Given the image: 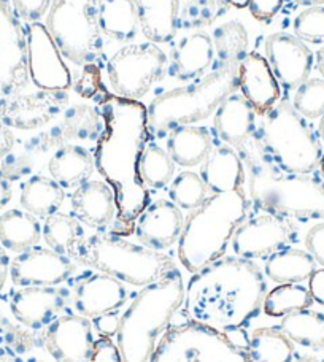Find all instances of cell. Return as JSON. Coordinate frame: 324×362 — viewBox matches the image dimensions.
Returning a JSON list of instances; mask_svg holds the SVG:
<instances>
[{"label": "cell", "instance_id": "32", "mask_svg": "<svg viewBox=\"0 0 324 362\" xmlns=\"http://www.w3.org/2000/svg\"><path fill=\"white\" fill-rule=\"evenodd\" d=\"M42 238V224L25 210L11 209L0 215V245L13 253L37 247Z\"/></svg>", "mask_w": 324, "mask_h": 362}, {"label": "cell", "instance_id": "59", "mask_svg": "<svg viewBox=\"0 0 324 362\" xmlns=\"http://www.w3.org/2000/svg\"><path fill=\"white\" fill-rule=\"evenodd\" d=\"M318 135L320 139L324 141V115L320 118V122H318Z\"/></svg>", "mask_w": 324, "mask_h": 362}, {"label": "cell", "instance_id": "23", "mask_svg": "<svg viewBox=\"0 0 324 362\" xmlns=\"http://www.w3.org/2000/svg\"><path fill=\"white\" fill-rule=\"evenodd\" d=\"M238 89L259 116L267 113L282 97L280 83L269 61L258 51L246 54L238 66Z\"/></svg>", "mask_w": 324, "mask_h": 362}, {"label": "cell", "instance_id": "61", "mask_svg": "<svg viewBox=\"0 0 324 362\" xmlns=\"http://www.w3.org/2000/svg\"><path fill=\"white\" fill-rule=\"evenodd\" d=\"M34 362H45V361H34Z\"/></svg>", "mask_w": 324, "mask_h": 362}, {"label": "cell", "instance_id": "49", "mask_svg": "<svg viewBox=\"0 0 324 362\" xmlns=\"http://www.w3.org/2000/svg\"><path fill=\"white\" fill-rule=\"evenodd\" d=\"M93 325L99 335H103V337H115L120 329V315L118 312L100 315L97 318H93Z\"/></svg>", "mask_w": 324, "mask_h": 362}, {"label": "cell", "instance_id": "1", "mask_svg": "<svg viewBox=\"0 0 324 362\" xmlns=\"http://www.w3.org/2000/svg\"><path fill=\"white\" fill-rule=\"evenodd\" d=\"M100 115L103 131L96 144L94 164L115 192L118 213L112 234L131 235L150 204V191L140 178V158L150 139L148 110L140 100L107 94Z\"/></svg>", "mask_w": 324, "mask_h": 362}, {"label": "cell", "instance_id": "34", "mask_svg": "<svg viewBox=\"0 0 324 362\" xmlns=\"http://www.w3.org/2000/svg\"><path fill=\"white\" fill-rule=\"evenodd\" d=\"M66 200V191L53 178L34 175L21 186V202L25 211L37 218H48L59 209Z\"/></svg>", "mask_w": 324, "mask_h": 362}, {"label": "cell", "instance_id": "28", "mask_svg": "<svg viewBox=\"0 0 324 362\" xmlns=\"http://www.w3.org/2000/svg\"><path fill=\"white\" fill-rule=\"evenodd\" d=\"M140 29L153 43L172 42L178 30L180 0H134Z\"/></svg>", "mask_w": 324, "mask_h": 362}, {"label": "cell", "instance_id": "20", "mask_svg": "<svg viewBox=\"0 0 324 362\" xmlns=\"http://www.w3.org/2000/svg\"><path fill=\"white\" fill-rule=\"evenodd\" d=\"M103 131L100 112L86 103L67 107L53 126L30 141L34 150L47 151L74 140H97Z\"/></svg>", "mask_w": 324, "mask_h": 362}, {"label": "cell", "instance_id": "7", "mask_svg": "<svg viewBox=\"0 0 324 362\" xmlns=\"http://www.w3.org/2000/svg\"><path fill=\"white\" fill-rule=\"evenodd\" d=\"M74 261L132 286H146L178 272L170 256L115 234L89 235L75 251Z\"/></svg>", "mask_w": 324, "mask_h": 362}, {"label": "cell", "instance_id": "46", "mask_svg": "<svg viewBox=\"0 0 324 362\" xmlns=\"http://www.w3.org/2000/svg\"><path fill=\"white\" fill-rule=\"evenodd\" d=\"M91 362H122L118 345L113 344L112 337L99 335V339L94 340L93 358H91Z\"/></svg>", "mask_w": 324, "mask_h": 362}, {"label": "cell", "instance_id": "24", "mask_svg": "<svg viewBox=\"0 0 324 362\" xmlns=\"http://www.w3.org/2000/svg\"><path fill=\"white\" fill-rule=\"evenodd\" d=\"M74 216L88 228L102 229L116 221L115 192L107 183L99 180L84 181L70 197Z\"/></svg>", "mask_w": 324, "mask_h": 362}, {"label": "cell", "instance_id": "47", "mask_svg": "<svg viewBox=\"0 0 324 362\" xmlns=\"http://www.w3.org/2000/svg\"><path fill=\"white\" fill-rule=\"evenodd\" d=\"M306 248L315 261L324 267V223L315 224L306 235Z\"/></svg>", "mask_w": 324, "mask_h": 362}, {"label": "cell", "instance_id": "5", "mask_svg": "<svg viewBox=\"0 0 324 362\" xmlns=\"http://www.w3.org/2000/svg\"><path fill=\"white\" fill-rule=\"evenodd\" d=\"M248 215L245 189L212 194L185 219L178 238V259L183 267L197 274L223 257L236 229Z\"/></svg>", "mask_w": 324, "mask_h": 362}, {"label": "cell", "instance_id": "13", "mask_svg": "<svg viewBox=\"0 0 324 362\" xmlns=\"http://www.w3.org/2000/svg\"><path fill=\"white\" fill-rule=\"evenodd\" d=\"M29 83L28 38L11 0H0V99L21 93Z\"/></svg>", "mask_w": 324, "mask_h": 362}, {"label": "cell", "instance_id": "53", "mask_svg": "<svg viewBox=\"0 0 324 362\" xmlns=\"http://www.w3.org/2000/svg\"><path fill=\"white\" fill-rule=\"evenodd\" d=\"M11 185H10V180H6V177L0 170V210L4 209V206L10 202L11 200Z\"/></svg>", "mask_w": 324, "mask_h": 362}, {"label": "cell", "instance_id": "55", "mask_svg": "<svg viewBox=\"0 0 324 362\" xmlns=\"http://www.w3.org/2000/svg\"><path fill=\"white\" fill-rule=\"evenodd\" d=\"M316 67H318L320 74L324 78V47L321 49H318V53H316Z\"/></svg>", "mask_w": 324, "mask_h": 362}, {"label": "cell", "instance_id": "22", "mask_svg": "<svg viewBox=\"0 0 324 362\" xmlns=\"http://www.w3.org/2000/svg\"><path fill=\"white\" fill-rule=\"evenodd\" d=\"M185 218L180 206L172 200L159 199L148 204L134 226V234L145 247L164 251L178 242Z\"/></svg>", "mask_w": 324, "mask_h": 362}, {"label": "cell", "instance_id": "41", "mask_svg": "<svg viewBox=\"0 0 324 362\" xmlns=\"http://www.w3.org/2000/svg\"><path fill=\"white\" fill-rule=\"evenodd\" d=\"M209 187L202 177L196 172H181L175 177L168 187V196L172 202L180 209L192 211L202 205L209 197Z\"/></svg>", "mask_w": 324, "mask_h": 362}, {"label": "cell", "instance_id": "51", "mask_svg": "<svg viewBox=\"0 0 324 362\" xmlns=\"http://www.w3.org/2000/svg\"><path fill=\"white\" fill-rule=\"evenodd\" d=\"M13 146H15V135L10 131V127L0 122V160L11 153Z\"/></svg>", "mask_w": 324, "mask_h": 362}, {"label": "cell", "instance_id": "35", "mask_svg": "<svg viewBox=\"0 0 324 362\" xmlns=\"http://www.w3.org/2000/svg\"><path fill=\"white\" fill-rule=\"evenodd\" d=\"M42 237L47 242L48 248L62 256L74 257L84 238L83 224L74 215L56 211L45 218L42 226Z\"/></svg>", "mask_w": 324, "mask_h": 362}, {"label": "cell", "instance_id": "43", "mask_svg": "<svg viewBox=\"0 0 324 362\" xmlns=\"http://www.w3.org/2000/svg\"><path fill=\"white\" fill-rule=\"evenodd\" d=\"M226 5L224 0H191L180 10L178 28L180 24L183 28L209 25L226 10Z\"/></svg>", "mask_w": 324, "mask_h": 362}, {"label": "cell", "instance_id": "6", "mask_svg": "<svg viewBox=\"0 0 324 362\" xmlns=\"http://www.w3.org/2000/svg\"><path fill=\"white\" fill-rule=\"evenodd\" d=\"M237 89L238 67H223L213 69L191 85L156 95L146 107L150 137L167 139L173 129L207 119Z\"/></svg>", "mask_w": 324, "mask_h": 362}, {"label": "cell", "instance_id": "40", "mask_svg": "<svg viewBox=\"0 0 324 362\" xmlns=\"http://www.w3.org/2000/svg\"><path fill=\"white\" fill-rule=\"evenodd\" d=\"M175 177V163L167 150L158 144H146L140 158V178L146 187L162 189L172 183Z\"/></svg>", "mask_w": 324, "mask_h": 362}, {"label": "cell", "instance_id": "44", "mask_svg": "<svg viewBox=\"0 0 324 362\" xmlns=\"http://www.w3.org/2000/svg\"><path fill=\"white\" fill-rule=\"evenodd\" d=\"M294 35L306 43L324 45V6H308L294 19Z\"/></svg>", "mask_w": 324, "mask_h": 362}, {"label": "cell", "instance_id": "21", "mask_svg": "<svg viewBox=\"0 0 324 362\" xmlns=\"http://www.w3.org/2000/svg\"><path fill=\"white\" fill-rule=\"evenodd\" d=\"M70 296L66 289L56 286H25L11 296L10 308L19 325L42 331L59 318Z\"/></svg>", "mask_w": 324, "mask_h": 362}, {"label": "cell", "instance_id": "58", "mask_svg": "<svg viewBox=\"0 0 324 362\" xmlns=\"http://www.w3.org/2000/svg\"><path fill=\"white\" fill-rule=\"evenodd\" d=\"M296 362H320L316 358L313 356H307V354H303V356H299L296 359Z\"/></svg>", "mask_w": 324, "mask_h": 362}, {"label": "cell", "instance_id": "27", "mask_svg": "<svg viewBox=\"0 0 324 362\" xmlns=\"http://www.w3.org/2000/svg\"><path fill=\"white\" fill-rule=\"evenodd\" d=\"M200 177L212 194L231 192L241 189L245 185V165L237 150L229 145L213 148L202 163Z\"/></svg>", "mask_w": 324, "mask_h": 362}, {"label": "cell", "instance_id": "31", "mask_svg": "<svg viewBox=\"0 0 324 362\" xmlns=\"http://www.w3.org/2000/svg\"><path fill=\"white\" fill-rule=\"evenodd\" d=\"M97 24L100 34L116 42L134 40L140 29V19L134 0H99Z\"/></svg>", "mask_w": 324, "mask_h": 362}, {"label": "cell", "instance_id": "3", "mask_svg": "<svg viewBox=\"0 0 324 362\" xmlns=\"http://www.w3.org/2000/svg\"><path fill=\"white\" fill-rule=\"evenodd\" d=\"M237 153L245 165L250 197L259 210L299 221H324L323 178L278 169L255 134Z\"/></svg>", "mask_w": 324, "mask_h": 362}, {"label": "cell", "instance_id": "12", "mask_svg": "<svg viewBox=\"0 0 324 362\" xmlns=\"http://www.w3.org/2000/svg\"><path fill=\"white\" fill-rule=\"evenodd\" d=\"M297 240V229L291 219L264 211L238 226L232 235V250L243 259H264Z\"/></svg>", "mask_w": 324, "mask_h": 362}, {"label": "cell", "instance_id": "33", "mask_svg": "<svg viewBox=\"0 0 324 362\" xmlns=\"http://www.w3.org/2000/svg\"><path fill=\"white\" fill-rule=\"evenodd\" d=\"M316 264L318 262L307 250L288 247L265 257L264 272L272 281L278 284H301L312 276L316 270Z\"/></svg>", "mask_w": 324, "mask_h": 362}, {"label": "cell", "instance_id": "26", "mask_svg": "<svg viewBox=\"0 0 324 362\" xmlns=\"http://www.w3.org/2000/svg\"><path fill=\"white\" fill-rule=\"evenodd\" d=\"M215 131L226 145L238 150L248 141L256 129V112L242 94L234 93L221 102L215 112Z\"/></svg>", "mask_w": 324, "mask_h": 362}, {"label": "cell", "instance_id": "30", "mask_svg": "<svg viewBox=\"0 0 324 362\" xmlns=\"http://www.w3.org/2000/svg\"><path fill=\"white\" fill-rule=\"evenodd\" d=\"M213 150V139L209 129L200 126H180L167 135V153L181 167L202 164Z\"/></svg>", "mask_w": 324, "mask_h": 362}, {"label": "cell", "instance_id": "19", "mask_svg": "<svg viewBox=\"0 0 324 362\" xmlns=\"http://www.w3.org/2000/svg\"><path fill=\"white\" fill-rule=\"evenodd\" d=\"M72 286L74 305L84 318L116 312L127 300L125 283L102 272H84L75 278Z\"/></svg>", "mask_w": 324, "mask_h": 362}, {"label": "cell", "instance_id": "52", "mask_svg": "<svg viewBox=\"0 0 324 362\" xmlns=\"http://www.w3.org/2000/svg\"><path fill=\"white\" fill-rule=\"evenodd\" d=\"M10 257L5 253V250L0 247V293L5 288V283L10 275Z\"/></svg>", "mask_w": 324, "mask_h": 362}, {"label": "cell", "instance_id": "60", "mask_svg": "<svg viewBox=\"0 0 324 362\" xmlns=\"http://www.w3.org/2000/svg\"><path fill=\"white\" fill-rule=\"evenodd\" d=\"M320 169H321V173L324 175V154H323V158H321V163H320Z\"/></svg>", "mask_w": 324, "mask_h": 362}, {"label": "cell", "instance_id": "10", "mask_svg": "<svg viewBox=\"0 0 324 362\" xmlns=\"http://www.w3.org/2000/svg\"><path fill=\"white\" fill-rule=\"evenodd\" d=\"M99 0H53L47 16V29L64 57L75 66H89L99 49L97 24Z\"/></svg>", "mask_w": 324, "mask_h": 362}, {"label": "cell", "instance_id": "16", "mask_svg": "<svg viewBox=\"0 0 324 362\" xmlns=\"http://www.w3.org/2000/svg\"><path fill=\"white\" fill-rule=\"evenodd\" d=\"M75 261L50 248L34 247L18 253L10 262L15 286H57L75 275Z\"/></svg>", "mask_w": 324, "mask_h": 362}, {"label": "cell", "instance_id": "11", "mask_svg": "<svg viewBox=\"0 0 324 362\" xmlns=\"http://www.w3.org/2000/svg\"><path fill=\"white\" fill-rule=\"evenodd\" d=\"M167 56L158 43L125 45L110 57L107 75L115 95L140 100L154 83L164 78Z\"/></svg>", "mask_w": 324, "mask_h": 362}, {"label": "cell", "instance_id": "56", "mask_svg": "<svg viewBox=\"0 0 324 362\" xmlns=\"http://www.w3.org/2000/svg\"><path fill=\"white\" fill-rule=\"evenodd\" d=\"M224 2L231 6H236V8H246V6H250L251 0H224Z\"/></svg>", "mask_w": 324, "mask_h": 362}, {"label": "cell", "instance_id": "29", "mask_svg": "<svg viewBox=\"0 0 324 362\" xmlns=\"http://www.w3.org/2000/svg\"><path fill=\"white\" fill-rule=\"evenodd\" d=\"M94 156L80 145H64L57 148L48 163L51 178L62 187H79L88 181L94 172Z\"/></svg>", "mask_w": 324, "mask_h": 362}, {"label": "cell", "instance_id": "4", "mask_svg": "<svg viewBox=\"0 0 324 362\" xmlns=\"http://www.w3.org/2000/svg\"><path fill=\"white\" fill-rule=\"evenodd\" d=\"M185 302L180 270L141 288L120 316L116 345L122 362H151L158 339Z\"/></svg>", "mask_w": 324, "mask_h": 362}, {"label": "cell", "instance_id": "39", "mask_svg": "<svg viewBox=\"0 0 324 362\" xmlns=\"http://www.w3.org/2000/svg\"><path fill=\"white\" fill-rule=\"evenodd\" d=\"M312 303L313 299L308 288L302 286V284L284 283L280 284V286H275L270 293L265 294L262 308L267 316L280 318V316H287L297 312V310L310 308Z\"/></svg>", "mask_w": 324, "mask_h": 362}, {"label": "cell", "instance_id": "42", "mask_svg": "<svg viewBox=\"0 0 324 362\" xmlns=\"http://www.w3.org/2000/svg\"><path fill=\"white\" fill-rule=\"evenodd\" d=\"M293 107L303 118H321L324 115V78H308L296 88Z\"/></svg>", "mask_w": 324, "mask_h": 362}, {"label": "cell", "instance_id": "9", "mask_svg": "<svg viewBox=\"0 0 324 362\" xmlns=\"http://www.w3.org/2000/svg\"><path fill=\"white\" fill-rule=\"evenodd\" d=\"M151 362H255L228 334L187 320L168 325Z\"/></svg>", "mask_w": 324, "mask_h": 362}, {"label": "cell", "instance_id": "36", "mask_svg": "<svg viewBox=\"0 0 324 362\" xmlns=\"http://www.w3.org/2000/svg\"><path fill=\"white\" fill-rule=\"evenodd\" d=\"M255 362H293L294 341L280 327H258L243 346Z\"/></svg>", "mask_w": 324, "mask_h": 362}, {"label": "cell", "instance_id": "8", "mask_svg": "<svg viewBox=\"0 0 324 362\" xmlns=\"http://www.w3.org/2000/svg\"><path fill=\"white\" fill-rule=\"evenodd\" d=\"M255 137L278 169L313 173L320 167L323 146L318 132L293 103L278 102L256 124Z\"/></svg>", "mask_w": 324, "mask_h": 362}, {"label": "cell", "instance_id": "57", "mask_svg": "<svg viewBox=\"0 0 324 362\" xmlns=\"http://www.w3.org/2000/svg\"><path fill=\"white\" fill-rule=\"evenodd\" d=\"M296 4L303 5V6H323L324 5V0H294Z\"/></svg>", "mask_w": 324, "mask_h": 362}, {"label": "cell", "instance_id": "14", "mask_svg": "<svg viewBox=\"0 0 324 362\" xmlns=\"http://www.w3.org/2000/svg\"><path fill=\"white\" fill-rule=\"evenodd\" d=\"M25 38L32 83L43 90H67L72 86V74L47 25L40 21L29 23L25 25Z\"/></svg>", "mask_w": 324, "mask_h": 362}, {"label": "cell", "instance_id": "37", "mask_svg": "<svg viewBox=\"0 0 324 362\" xmlns=\"http://www.w3.org/2000/svg\"><path fill=\"white\" fill-rule=\"evenodd\" d=\"M278 327L297 345L310 350L324 348V315L320 312L310 308L297 310L283 316L282 325Z\"/></svg>", "mask_w": 324, "mask_h": 362}, {"label": "cell", "instance_id": "25", "mask_svg": "<svg viewBox=\"0 0 324 362\" xmlns=\"http://www.w3.org/2000/svg\"><path fill=\"white\" fill-rule=\"evenodd\" d=\"M215 62L213 38L207 32L197 30L183 37L175 45L170 53L168 74L180 81L199 80L212 69Z\"/></svg>", "mask_w": 324, "mask_h": 362}, {"label": "cell", "instance_id": "54", "mask_svg": "<svg viewBox=\"0 0 324 362\" xmlns=\"http://www.w3.org/2000/svg\"><path fill=\"white\" fill-rule=\"evenodd\" d=\"M0 362H24V361L15 350H13V348L5 345L4 341H0Z\"/></svg>", "mask_w": 324, "mask_h": 362}, {"label": "cell", "instance_id": "45", "mask_svg": "<svg viewBox=\"0 0 324 362\" xmlns=\"http://www.w3.org/2000/svg\"><path fill=\"white\" fill-rule=\"evenodd\" d=\"M53 0H11L16 16L24 23H38L51 8Z\"/></svg>", "mask_w": 324, "mask_h": 362}, {"label": "cell", "instance_id": "18", "mask_svg": "<svg viewBox=\"0 0 324 362\" xmlns=\"http://www.w3.org/2000/svg\"><path fill=\"white\" fill-rule=\"evenodd\" d=\"M265 53L280 86L284 89L299 88L310 78L315 57L306 42L288 32H275L265 40Z\"/></svg>", "mask_w": 324, "mask_h": 362}, {"label": "cell", "instance_id": "48", "mask_svg": "<svg viewBox=\"0 0 324 362\" xmlns=\"http://www.w3.org/2000/svg\"><path fill=\"white\" fill-rule=\"evenodd\" d=\"M284 0H251L250 11L258 21H269L280 11Z\"/></svg>", "mask_w": 324, "mask_h": 362}, {"label": "cell", "instance_id": "15", "mask_svg": "<svg viewBox=\"0 0 324 362\" xmlns=\"http://www.w3.org/2000/svg\"><path fill=\"white\" fill-rule=\"evenodd\" d=\"M69 105L66 90H35L18 93L0 99V122L19 131H34L48 126Z\"/></svg>", "mask_w": 324, "mask_h": 362}, {"label": "cell", "instance_id": "38", "mask_svg": "<svg viewBox=\"0 0 324 362\" xmlns=\"http://www.w3.org/2000/svg\"><path fill=\"white\" fill-rule=\"evenodd\" d=\"M213 47H215V69L238 67L243 57L248 54V34L242 23L229 21L218 25L213 32Z\"/></svg>", "mask_w": 324, "mask_h": 362}, {"label": "cell", "instance_id": "2", "mask_svg": "<svg viewBox=\"0 0 324 362\" xmlns=\"http://www.w3.org/2000/svg\"><path fill=\"white\" fill-rule=\"evenodd\" d=\"M265 294L267 281L255 262L223 256L192 275L183 305L190 320L229 335L255 318Z\"/></svg>", "mask_w": 324, "mask_h": 362}, {"label": "cell", "instance_id": "17", "mask_svg": "<svg viewBox=\"0 0 324 362\" xmlns=\"http://www.w3.org/2000/svg\"><path fill=\"white\" fill-rule=\"evenodd\" d=\"M42 344L56 362H91L93 322L81 315H61L45 327Z\"/></svg>", "mask_w": 324, "mask_h": 362}, {"label": "cell", "instance_id": "50", "mask_svg": "<svg viewBox=\"0 0 324 362\" xmlns=\"http://www.w3.org/2000/svg\"><path fill=\"white\" fill-rule=\"evenodd\" d=\"M308 291L312 294L313 302L324 305V267L316 269L312 276L308 278Z\"/></svg>", "mask_w": 324, "mask_h": 362}]
</instances>
